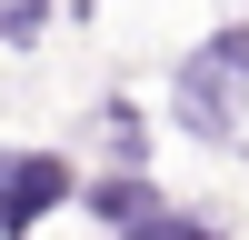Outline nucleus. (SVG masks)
Masks as SVG:
<instances>
[{"label": "nucleus", "mask_w": 249, "mask_h": 240, "mask_svg": "<svg viewBox=\"0 0 249 240\" xmlns=\"http://www.w3.org/2000/svg\"><path fill=\"white\" fill-rule=\"evenodd\" d=\"M70 200V160L60 150H10L0 160V230H30Z\"/></svg>", "instance_id": "f257e3e1"}, {"label": "nucleus", "mask_w": 249, "mask_h": 240, "mask_svg": "<svg viewBox=\"0 0 249 240\" xmlns=\"http://www.w3.org/2000/svg\"><path fill=\"white\" fill-rule=\"evenodd\" d=\"M179 120H190L199 140H219V130H230V70H219L210 50H199L190 70H179Z\"/></svg>", "instance_id": "f03ea898"}, {"label": "nucleus", "mask_w": 249, "mask_h": 240, "mask_svg": "<svg viewBox=\"0 0 249 240\" xmlns=\"http://www.w3.org/2000/svg\"><path fill=\"white\" fill-rule=\"evenodd\" d=\"M90 210H100V220H120V230H150V220H160V200H150V180H100V190H90Z\"/></svg>", "instance_id": "7ed1b4c3"}, {"label": "nucleus", "mask_w": 249, "mask_h": 240, "mask_svg": "<svg viewBox=\"0 0 249 240\" xmlns=\"http://www.w3.org/2000/svg\"><path fill=\"white\" fill-rule=\"evenodd\" d=\"M130 240H210V230H190V220H150V230H130Z\"/></svg>", "instance_id": "20e7f679"}]
</instances>
